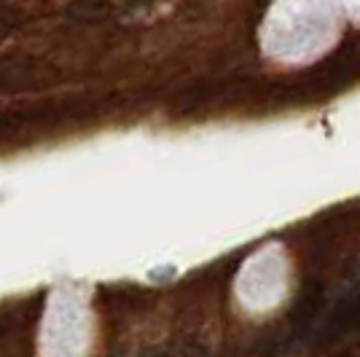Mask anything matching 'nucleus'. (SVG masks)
<instances>
[{"label": "nucleus", "mask_w": 360, "mask_h": 357, "mask_svg": "<svg viewBox=\"0 0 360 357\" xmlns=\"http://www.w3.org/2000/svg\"><path fill=\"white\" fill-rule=\"evenodd\" d=\"M3 330H6V323H3V320H0V336H3Z\"/></svg>", "instance_id": "nucleus-4"}, {"label": "nucleus", "mask_w": 360, "mask_h": 357, "mask_svg": "<svg viewBox=\"0 0 360 357\" xmlns=\"http://www.w3.org/2000/svg\"><path fill=\"white\" fill-rule=\"evenodd\" d=\"M336 357H349V355H336Z\"/></svg>", "instance_id": "nucleus-6"}, {"label": "nucleus", "mask_w": 360, "mask_h": 357, "mask_svg": "<svg viewBox=\"0 0 360 357\" xmlns=\"http://www.w3.org/2000/svg\"><path fill=\"white\" fill-rule=\"evenodd\" d=\"M105 11H108L105 6H73V8H68V14L70 16H86V19L103 16Z\"/></svg>", "instance_id": "nucleus-3"}, {"label": "nucleus", "mask_w": 360, "mask_h": 357, "mask_svg": "<svg viewBox=\"0 0 360 357\" xmlns=\"http://www.w3.org/2000/svg\"><path fill=\"white\" fill-rule=\"evenodd\" d=\"M156 357H169V355H156Z\"/></svg>", "instance_id": "nucleus-5"}, {"label": "nucleus", "mask_w": 360, "mask_h": 357, "mask_svg": "<svg viewBox=\"0 0 360 357\" xmlns=\"http://www.w3.org/2000/svg\"><path fill=\"white\" fill-rule=\"evenodd\" d=\"M320 306H323V285L320 283H309V287L304 290L296 301V306H293V312H290V320H293V325L304 330V327H309L315 323L317 312H320Z\"/></svg>", "instance_id": "nucleus-2"}, {"label": "nucleus", "mask_w": 360, "mask_h": 357, "mask_svg": "<svg viewBox=\"0 0 360 357\" xmlns=\"http://www.w3.org/2000/svg\"><path fill=\"white\" fill-rule=\"evenodd\" d=\"M360 327V290L347 296L345 301H339V306L330 312V317L323 323L320 330V342H333V339H342L347 333L358 330Z\"/></svg>", "instance_id": "nucleus-1"}]
</instances>
